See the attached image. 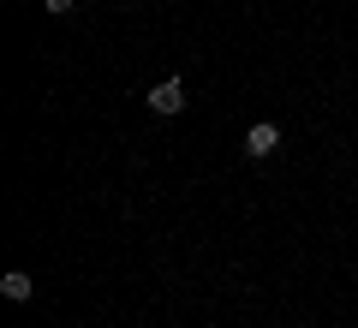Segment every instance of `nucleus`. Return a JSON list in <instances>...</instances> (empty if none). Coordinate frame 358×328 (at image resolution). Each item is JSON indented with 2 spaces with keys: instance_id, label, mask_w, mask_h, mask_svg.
I'll return each mask as SVG.
<instances>
[{
  "instance_id": "2",
  "label": "nucleus",
  "mask_w": 358,
  "mask_h": 328,
  "mask_svg": "<svg viewBox=\"0 0 358 328\" xmlns=\"http://www.w3.org/2000/svg\"><path fill=\"white\" fill-rule=\"evenodd\" d=\"M275 150H281V131L268 126V120H257V126L245 131V155H251V162H268Z\"/></svg>"
},
{
  "instance_id": "3",
  "label": "nucleus",
  "mask_w": 358,
  "mask_h": 328,
  "mask_svg": "<svg viewBox=\"0 0 358 328\" xmlns=\"http://www.w3.org/2000/svg\"><path fill=\"white\" fill-rule=\"evenodd\" d=\"M0 292H6L13 304H30V292H36V280H30L24 269H6V275H0Z\"/></svg>"
},
{
  "instance_id": "4",
  "label": "nucleus",
  "mask_w": 358,
  "mask_h": 328,
  "mask_svg": "<svg viewBox=\"0 0 358 328\" xmlns=\"http://www.w3.org/2000/svg\"><path fill=\"white\" fill-rule=\"evenodd\" d=\"M42 6H48L54 18H66V13H72V6H78V0H42Z\"/></svg>"
},
{
  "instance_id": "1",
  "label": "nucleus",
  "mask_w": 358,
  "mask_h": 328,
  "mask_svg": "<svg viewBox=\"0 0 358 328\" xmlns=\"http://www.w3.org/2000/svg\"><path fill=\"white\" fill-rule=\"evenodd\" d=\"M185 84H179V78H162V84L150 90V114H185Z\"/></svg>"
}]
</instances>
